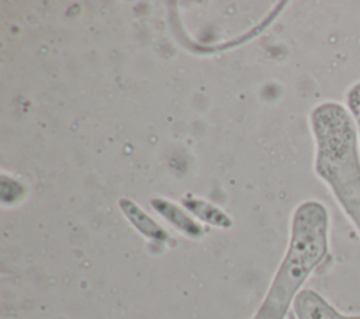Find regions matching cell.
I'll return each mask as SVG.
<instances>
[{"instance_id": "cell-5", "label": "cell", "mask_w": 360, "mask_h": 319, "mask_svg": "<svg viewBox=\"0 0 360 319\" xmlns=\"http://www.w3.org/2000/svg\"><path fill=\"white\" fill-rule=\"evenodd\" d=\"M152 207L159 212L167 222H170L177 230L184 233L188 237H200L202 236L204 230L202 226L194 221L191 216H188L184 211H181L176 204L163 200V198H155L152 200Z\"/></svg>"}, {"instance_id": "cell-2", "label": "cell", "mask_w": 360, "mask_h": 319, "mask_svg": "<svg viewBox=\"0 0 360 319\" xmlns=\"http://www.w3.org/2000/svg\"><path fill=\"white\" fill-rule=\"evenodd\" d=\"M330 218L326 205L305 200L292 211L284 256L252 319H285L297 295L329 254Z\"/></svg>"}, {"instance_id": "cell-7", "label": "cell", "mask_w": 360, "mask_h": 319, "mask_svg": "<svg viewBox=\"0 0 360 319\" xmlns=\"http://www.w3.org/2000/svg\"><path fill=\"white\" fill-rule=\"evenodd\" d=\"M345 105L347 107L356 129H357V135H359V142H360V80L352 83L346 93H345Z\"/></svg>"}, {"instance_id": "cell-4", "label": "cell", "mask_w": 360, "mask_h": 319, "mask_svg": "<svg viewBox=\"0 0 360 319\" xmlns=\"http://www.w3.org/2000/svg\"><path fill=\"white\" fill-rule=\"evenodd\" d=\"M120 207L134 228L145 237L156 242H167L170 239V235L131 200L121 198Z\"/></svg>"}, {"instance_id": "cell-6", "label": "cell", "mask_w": 360, "mask_h": 319, "mask_svg": "<svg viewBox=\"0 0 360 319\" xmlns=\"http://www.w3.org/2000/svg\"><path fill=\"white\" fill-rule=\"evenodd\" d=\"M183 204L186 208L193 212L198 219L208 222L211 225L219 226V228H228L231 225L229 216L221 211L219 208L214 207L212 204L200 200V198H184Z\"/></svg>"}, {"instance_id": "cell-1", "label": "cell", "mask_w": 360, "mask_h": 319, "mask_svg": "<svg viewBox=\"0 0 360 319\" xmlns=\"http://www.w3.org/2000/svg\"><path fill=\"white\" fill-rule=\"evenodd\" d=\"M314 173L360 236V142L347 107L328 100L309 112Z\"/></svg>"}, {"instance_id": "cell-3", "label": "cell", "mask_w": 360, "mask_h": 319, "mask_svg": "<svg viewBox=\"0 0 360 319\" xmlns=\"http://www.w3.org/2000/svg\"><path fill=\"white\" fill-rule=\"evenodd\" d=\"M297 319H360V315L343 313L312 288H304L292 304Z\"/></svg>"}]
</instances>
